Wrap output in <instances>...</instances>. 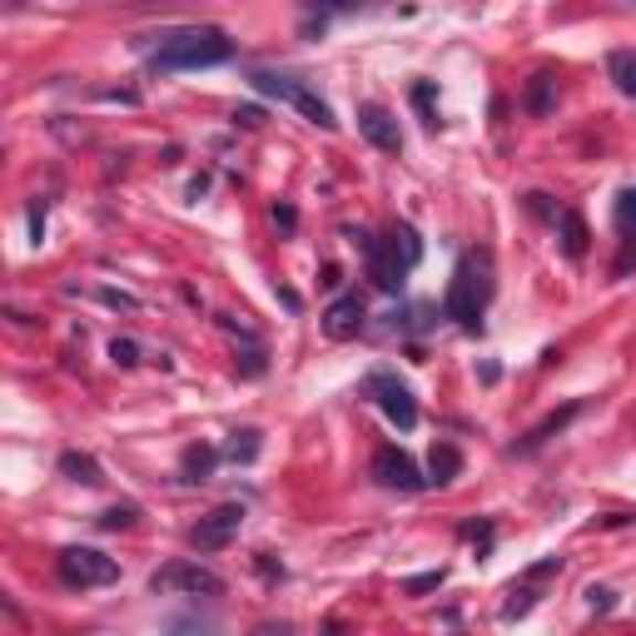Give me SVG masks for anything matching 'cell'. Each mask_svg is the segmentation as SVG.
<instances>
[{"mask_svg": "<svg viewBox=\"0 0 636 636\" xmlns=\"http://www.w3.org/2000/svg\"><path fill=\"white\" fill-rule=\"evenodd\" d=\"M229 55H234V40L219 25H179L165 30L159 45L149 50V70H159V75H169V70H209L224 65Z\"/></svg>", "mask_w": 636, "mask_h": 636, "instance_id": "cell-1", "label": "cell"}, {"mask_svg": "<svg viewBox=\"0 0 636 636\" xmlns=\"http://www.w3.org/2000/svg\"><path fill=\"white\" fill-rule=\"evenodd\" d=\"M254 89L258 95H274V99H284V105H294L298 115L308 119V125H318V129H333L338 119H333V109L324 105V99L314 95V89L304 85V80H288V75H274V70H254Z\"/></svg>", "mask_w": 636, "mask_h": 636, "instance_id": "cell-2", "label": "cell"}, {"mask_svg": "<svg viewBox=\"0 0 636 636\" xmlns=\"http://www.w3.org/2000/svg\"><path fill=\"white\" fill-rule=\"evenodd\" d=\"M55 572H60V582L80 586V592H85V586L119 582V562L105 552H95V547H65V552L55 556Z\"/></svg>", "mask_w": 636, "mask_h": 636, "instance_id": "cell-3", "label": "cell"}, {"mask_svg": "<svg viewBox=\"0 0 636 636\" xmlns=\"http://www.w3.org/2000/svg\"><path fill=\"white\" fill-rule=\"evenodd\" d=\"M149 592H184V596H224V576L209 572V566L199 562H169L159 566L155 576H149Z\"/></svg>", "mask_w": 636, "mask_h": 636, "instance_id": "cell-4", "label": "cell"}, {"mask_svg": "<svg viewBox=\"0 0 636 636\" xmlns=\"http://www.w3.org/2000/svg\"><path fill=\"white\" fill-rule=\"evenodd\" d=\"M483 304H487V284H477L473 278V258H463L453 274V284H447V298H443V314L453 318V324L463 328H477L483 324Z\"/></svg>", "mask_w": 636, "mask_h": 636, "instance_id": "cell-5", "label": "cell"}, {"mask_svg": "<svg viewBox=\"0 0 636 636\" xmlns=\"http://www.w3.org/2000/svg\"><path fill=\"white\" fill-rule=\"evenodd\" d=\"M363 388L373 393V403L383 407L388 423H398L403 433H413V427H417V398L407 393V383H398L393 373H368Z\"/></svg>", "mask_w": 636, "mask_h": 636, "instance_id": "cell-6", "label": "cell"}, {"mask_svg": "<svg viewBox=\"0 0 636 636\" xmlns=\"http://www.w3.org/2000/svg\"><path fill=\"white\" fill-rule=\"evenodd\" d=\"M358 244V254L368 258V278H373L383 294H398L403 288V274H407V264L393 254V244H383V239H373L368 229H358V234H348Z\"/></svg>", "mask_w": 636, "mask_h": 636, "instance_id": "cell-7", "label": "cell"}, {"mask_svg": "<svg viewBox=\"0 0 636 636\" xmlns=\"http://www.w3.org/2000/svg\"><path fill=\"white\" fill-rule=\"evenodd\" d=\"M239 527H244V507L224 502V507H214L209 517H199V522L189 527V542H194L199 552H219V547H229L239 537Z\"/></svg>", "mask_w": 636, "mask_h": 636, "instance_id": "cell-8", "label": "cell"}, {"mask_svg": "<svg viewBox=\"0 0 636 636\" xmlns=\"http://www.w3.org/2000/svg\"><path fill=\"white\" fill-rule=\"evenodd\" d=\"M373 477L383 487H393V492H417V487L427 483V477L417 473L413 457L398 453V447H378V453H373Z\"/></svg>", "mask_w": 636, "mask_h": 636, "instance_id": "cell-9", "label": "cell"}, {"mask_svg": "<svg viewBox=\"0 0 636 636\" xmlns=\"http://www.w3.org/2000/svg\"><path fill=\"white\" fill-rule=\"evenodd\" d=\"M358 135H363L373 149H383V155H398V149H403L398 119L388 115L383 105H358Z\"/></svg>", "mask_w": 636, "mask_h": 636, "instance_id": "cell-10", "label": "cell"}, {"mask_svg": "<svg viewBox=\"0 0 636 636\" xmlns=\"http://www.w3.org/2000/svg\"><path fill=\"white\" fill-rule=\"evenodd\" d=\"M363 298L358 294H343V298H333V304L324 308V333L333 338V343H348V338H358L363 333Z\"/></svg>", "mask_w": 636, "mask_h": 636, "instance_id": "cell-11", "label": "cell"}, {"mask_svg": "<svg viewBox=\"0 0 636 636\" xmlns=\"http://www.w3.org/2000/svg\"><path fill=\"white\" fill-rule=\"evenodd\" d=\"M214 463H219V453L209 443H189L184 457H179V467H184V483H209Z\"/></svg>", "mask_w": 636, "mask_h": 636, "instance_id": "cell-12", "label": "cell"}, {"mask_svg": "<svg viewBox=\"0 0 636 636\" xmlns=\"http://www.w3.org/2000/svg\"><path fill=\"white\" fill-rule=\"evenodd\" d=\"M60 473H65L70 483H85V487L105 483V473H99V463L89 453H60Z\"/></svg>", "mask_w": 636, "mask_h": 636, "instance_id": "cell-13", "label": "cell"}, {"mask_svg": "<svg viewBox=\"0 0 636 636\" xmlns=\"http://www.w3.org/2000/svg\"><path fill=\"white\" fill-rule=\"evenodd\" d=\"M606 75H612V85L622 89V95L636 99V50H612V55H606Z\"/></svg>", "mask_w": 636, "mask_h": 636, "instance_id": "cell-14", "label": "cell"}, {"mask_svg": "<svg viewBox=\"0 0 636 636\" xmlns=\"http://www.w3.org/2000/svg\"><path fill=\"white\" fill-rule=\"evenodd\" d=\"M427 473H433L427 483H437V487L453 483V477L463 473V453H457L453 443H437V447H433V457H427Z\"/></svg>", "mask_w": 636, "mask_h": 636, "instance_id": "cell-15", "label": "cell"}, {"mask_svg": "<svg viewBox=\"0 0 636 636\" xmlns=\"http://www.w3.org/2000/svg\"><path fill=\"white\" fill-rule=\"evenodd\" d=\"M556 219H562V248L566 258H582L586 254V224L576 209H556Z\"/></svg>", "mask_w": 636, "mask_h": 636, "instance_id": "cell-16", "label": "cell"}, {"mask_svg": "<svg viewBox=\"0 0 636 636\" xmlns=\"http://www.w3.org/2000/svg\"><path fill=\"white\" fill-rule=\"evenodd\" d=\"M572 417H576V403H566L562 413H552V417H547V423H537L532 433H527V443H517V453H537V447H542L547 437H552L562 423H572Z\"/></svg>", "mask_w": 636, "mask_h": 636, "instance_id": "cell-17", "label": "cell"}, {"mask_svg": "<svg viewBox=\"0 0 636 636\" xmlns=\"http://www.w3.org/2000/svg\"><path fill=\"white\" fill-rule=\"evenodd\" d=\"M527 109H532V115H547V109H552V75H532V89H527Z\"/></svg>", "mask_w": 636, "mask_h": 636, "instance_id": "cell-18", "label": "cell"}, {"mask_svg": "<svg viewBox=\"0 0 636 636\" xmlns=\"http://www.w3.org/2000/svg\"><path fill=\"white\" fill-rule=\"evenodd\" d=\"M229 457H234V463H254V457H258V427H244V433H234V443H229Z\"/></svg>", "mask_w": 636, "mask_h": 636, "instance_id": "cell-19", "label": "cell"}, {"mask_svg": "<svg viewBox=\"0 0 636 636\" xmlns=\"http://www.w3.org/2000/svg\"><path fill=\"white\" fill-rule=\"evenodd\" d=\"M616 229H622V234H636V189H626V194L616 199Z\"/></svg>", "mask_w": 636, "mask_h": 636, "instance_id": "cell-20", "label": "cell"}, {"mask_svg": "<svg viewBox=\"0 0 636 636\" xmlns=\"http://www.w3.org/2000/svg\"><path fill=\"white\" fill-rule=\"evenodd\" d=\"M135 517H139V507H109V512L99 517V527H105V532H115V527H135Z\"/></svg>", "mask_w": 636, "mask_h": 636, "instance_id": "cell-21", "label": "cell"}, {"mask_svg": "<svg viewBox=\"0 0 636 636\" xmlns=\"http://www.w3.org/2000/svg\"><path fill=\"white\" fill-rule=\"evenodd\" d=\"M308 10H318V15H338V10H358V6H373V0H304Z\"/></svg>", "mask_w": 636, "mask_h": 636, "instance_id": "cell-22", "label": "cell"}, {"mask_svg": "<svg viewBox=\"0 0 636 636\" xmlns=\"http://www.w3.org/2000/svg\"><path fill=\"white\" fill-rule=\"evenodd\" d=\"M109 358H115L119 368H135L139 363V348L129 343V338H115V343H109Z\"/></svg>", "mask_w": 636, "mask_h": 636, "instance_id": "cell-23", "label": "cell"}, {"mask_svg": "<svg viewBox=\"0 0 636 636\" xmlns=\"http://www.w3.org/2000/svg\"><path fill=\"white\" fill-rule=\"evenodd\" d=\"M443 566H437V572H423V576H413V582H403V592L407 596H417V592H433V586H443Z\"/></svg>", "mask_w": 636, "mask_h": 636, "instance_id": "cell-24", "label": "cell"}, {"mask_svg": "<svg viewBox=\"0 0 636 636\" xmlns=\"http://www.w3.org/2000/svg\"><path fill=\"white\" fill-rule=\"evenodd\" d=\"M413 105L423 109L427 125H437V109H433V85H413Z\"/></svg>", "mask_w": 636, "mask_h": 636, "instance_id": "cell-25", "label": "cell"}, {"mask_svg": "<svg viewBox=\"0 0 636 636\" xmlns=\"http://www.w3.org/2000/svg\"><path fill=\"white\" fill-rule=\"evenodd\" d=\"M586 602H592V612H612V592H606V586H592Z\"/></svg>", "mask_w": 636, "mask_h": 636, "instance_id": "cell-26", "label": "cell"}]
</instances>
